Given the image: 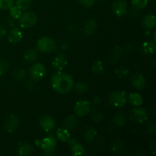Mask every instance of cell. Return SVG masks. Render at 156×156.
<instances>
[{
	"mask_svg": "<svg viewBox=\"0 0 156 156\" xmlns=\"http://www.w3.org/2000/svg\"><path fill=\"white\" fill-rule=\"evenodd\" d=\"M73 88H74L76 92L80 94H85L88 91V85H87V83L84 82H79L76 84L74 83Z\"/></svg>",
	"mask_w": 156,
	"mask_h": 156,
	"instance_id": "484cf974",
	"label": "cell"
},
{
	"mask_svg": "<svg viewBox=\"0 0 156 156\" xmlns=\"http://www.w3.org/2000/svg\"><path fill=\"white\" fill-rule=\"evenodd\" d=\"M129 74V69L126 67H119L117 69L115 70V75L117 78H120V79H122V78H124L125 76H126Z\"/></svg>",
	"mask_w": 156,
	"mask_h": 156,
	"instance_id": "d6a6232c",
	"label": "cell"
},
{
	"mask_svg": "<svg viewBox=\"0 0 156 156\" xmlns=\"http://www.w3.org/2000/svg\"><path fill=\"white\" fill-rule=\"evenodd\" d=\"M155 142L152 141L150 143V149L152 151V154L155 155Z\"/></svg>",
	"mask_w": 156,
	"mask_h": 156,
	"instance_id": "7bdbcfd3",
	"label": "cell"
},
{
	"mask_svg": "<svg viewBox=\"0 0 156 156\" xmlns=\"http://www.w3.org/2000/svg\"><path fill=\"white\" fill-rule=\"evenodd\" d=\"M74 112L79 117H85L91 112V104L85 100H79L75 104Z\"/></svg>",
	"mask_w": 156,
	"mask_h": 156,
	"instance_id": "ba28073f",
	"label": "cell"
},
{
	"mask_svg": "<svg viewBox=\"0 0 156 156\" xmlns=\"http://www.w3.org/2000/svg\"><path fill=\"white\" fill-rule=\"evenodd\" d=\"M39 124L45 132L49 133L56 127V122L53 117L50 115H43L39 119Z\"/></svg>",
	"mask_w": 156,
	"mask_h": 156,
	"instance_id": "30bf717a",
	"label": "cell"
},
{
	"mask_svg": "<svg viewBox=\"0 0 156 156\" xmlns=\"http://www.w3.org/2000/svg\"><path fill=\"white\" fill-rule=\"evenodd\" d=\"M34 82L33 80L27 81L26 82V88H27V90H32L34 88Z\"/></svg>",
	"mask_w": 156,
	"mask_h": 156,
	"instance_id": "60d3db41",
	"label": "cell"
},
{
	"mask_svg": "<svg viewBox=\"0 0 156 156\" xmlns=\"http://www.w3.org/2000/svg\"><path fill=\"white\" fill-rule=\"evenodd\" d=\"M23 37L22 32L18 27H12L8 33V40L12 44H17Z\"/></svg>",
	"mask_w": 156,
	"mask_h": 156,
	"instance_id": "9a60e30c",
	"label": "cell"
},
{
	"mask_svg": "<svg viewBox=\"0 0 156 156\" xmlns=\"http://www.w3.org/2000/svg\"><path fill=\"white\" fill-rule=\"evenodd\" d=\"M97 29V22L93 18L87 20L82 28V32L85 36H91L94 34Z\"/></svg>",
	"mask_w": 156,
	"mask_h": 156,
	"instance_id": "5bb4252c",
	"label": "cell"
},
{
	"mask_svg": "<svg viewBox=\"0 0 156 156\" xmlns=\"http://www.w3.org/2000/svg\"><path fill=\"white\" fill-rule=\"evenodd\" d=\"M129 104L133 107H140L143 103V98L139 93L133 92L129 94L128 98Z\"/></svg>",
	"mask_w": 156,
	"mask_h": 156,
	"instance_id": "7402d4cb",
	"label": "cell"
},
{
	"mask_svg": "<svg viewBox=\"0 0 156 156\" xmlns=\"http://www.w3.org/2000/svg\"><path fill=\"white\" fill-rule=\"evenodd\" d=\"M70 148H71L72 154L75 156L82 155L85 153V148L83 147V146H82V145L79 143H76V144L73 145V146H70Z\"/></svg>",
	"mask_w": 156,
	"mask_h": 156,
	"instance_id": "f1b7e54d",
	"label": "cell"
},
{
	"mask_svg": "<svg viewBox=\"0 0 156 156\" xmlns=\"http://www.w3.org/2000/svg\"><path fill=\"white\" fill-rule=\"evenodd\" d=\"M16 5H18L22 11H25L30 7V0H15Z\"/></svg>",
	"mask_w": 156,
	"mask_h": 156,
	"instance_id": "e575fe53",
	"label": "cell"
},
{
	"mask_svg": "<svg viewBox=\"0 0 156 156\" xmlns=\"http://www.w3.org/2000/svg\"><path fill=\"white\" fill-rule=\"evenodd\" d=\"M68 63L67 57L64 53H59L55 56L52 62V66L56 72H62Z\"/></svg>",
	"mask_w": 156,
	"mask_h": 156,
	"instance_id": "7c38bea8",
	"label": "cell"
},
{
	"mask_svg": "<svg viewBox=\"0 0 156 156\" xmlns=\"http://www.w3.org/2000/svg\"><path fill=\"white\" fill-rule=\"evenodd\" d=\"M109 103L115 108H121L126 105L127 98L126 93L123 91H112L108 95Z\"/></svg>",
	"mask_w": 156,
	"mask_h": 156,
	"instance_id": "3957f363",
	"label": "cell"
},
{
	"mask_svg": "<svg viewBox=\"0 0 156 156\" xmlns=\"http://www.w3.org/2000/svg\"><path fill=\"white\" fill-rule=\"evenodd\" d=\"M92 103L94 105H99L102 103V99L99 96H94L92 98Z\"/></svg>",
	"mask_w": 156,
	"mask_h": 156,
	"instance_id": "ab89813d",
	"label": "cell"
},
{
	"mask_svg": "<svg viewBox=\"0 0 156 156\" xmlns=\"http://www.w3.org/2000/svg\"><path fill=\"white\" fill-rule=\"evenodd\" d=\"M19 123V118L15 114H11L6 118L5 121L4 128L6 132L12 133L18 129Z\"/></svg>",
	"mask_w": 156,
	"mask_h": 156,
	"instance_id": "8fae6325",
	"label": "cell"
},
{
	"mask_svg": "<svg viewBox=\"0 0 156 156\" xmlns=\"http://www.w3.org/2000/svg\"><path fill=\"white\" fill-rule=\"evenodd\" d=\"M36 146L43 150L44 155H54L56 147V139L53 135H50L41 140H37L35 141Z\"/></svg>",
	"mask_w": 156,
	"mask_h": 156,
	"instance_id": "7a4b0ae2",
	"label": "cell"
},
{
	"mask_svg": "<svg viewBox=\"0 0 156 156\" xmlns=\"http://www.w3.org/2000/svg\"><path fill=\"white\" fill-rule=\"evenodd\" d=\"M56 139L58 140H59L60 142L62 143H67L69 141V140L71 137V135L69 133V131L68 129H65L64 127L59 128V129L56 130Z\"/></svg>",
	"mask_w": 156,
	"mask_h": 156,
	"instance_id": "603a6c76",
	"label": "cell"
},
{
	"mask_svg": "<svg viewBox=\"0 0 156 156\" xmlns=\"http://www.w3.org/2000/svg\"><path fill=\"white\" fill-rule=\"evenodd\" d=\"M39 56V53H38V50H36L34 48H30L29 50H27L25 52L24 55V59L26 62H34L35 60H37Z\"/></svg>",
	"mask_w": 156,
	"mask_h": 156,
	"instance_id": "cb8c5ba5",
	"label": "cell"
},
{
	"mask_svg": "<svg viewBox=\"0 0 156 156\" xmlns=\"http://www.w3.org/2000/svg\"><path fill=\"white\" fill-rule=\"evenodd\" d=\"M17 152L19 155H30L34 152V148L30 143H21L18 145L17 148Z\"/></svg>",
	"mask_w": 156,
	"mask_h": 156,
	"instance_id": "e0dca14e",
	"label": "cell"
},
{
	"mask_svg": "<svg viewBox=\"0 0 156 156\" xmlns=\"http://www.w3.org/2000/svg\"><path fill=\"white\" fill-rule=\"evenodd\" d=\"M130 119L131 120L136 122V123H143L147 121L149 119V114L146 109L136 107L131 111Z\"/></svg>",
	"mask_w": 156,
	"mask_h": 156,
	"instance_id": "52a82bcc",
	"label": "cell"
},
{
	"mask_svg": "<svg viewBox=\"0 0 156 156\" xmlns=\"http://www.w3.org/2000/svg\"><path fill=\"white\" fill-rule=\"evenodd\" d=\"M97 136V130L92 126H88L84 129L83 136L87 142H91L95 139Z\"/></svg>",
	"mask_w": 156,
	"mask_h": 156,
	"instance_id": "d4e9b609",
	"label": "cell"
},
{
	"mask_svg": "<svg viewBox=\"0 0 156 156\" xmlns=\"http://www.w3.org/2000/svg\"><path fill=\"white\" fill-rule=\"evenodd\" d=\"M50 83L56 92L59 94H66L73 89L74 80L70 75L57 72L52 76Z\"/></svg>",
	"mask_w": 156,
	"mask_h": 156,
	"instance_id": "6da1fadb",
	"label": "cell"
},
{
	"mask_svg": "<svg viewBox=\"0 0 156 156\" xmlns=\"http://www.w3.org/2000/svg\"><path fill=\"white\" fill-rule=\"evenodd\" d=\"M142 24H143V27L146 30H152V29L155 28L156 26L155 16L154 15H152V14L146 15L143 18V21H142Z\"/></svg>",
	"mask_w": 156,
	"mask_h": 156,
	"instance_id": "2e32d148",
	"label": "cell"
},
{
	"mask_svg": "<svg viewBox=\"0 0 156 156\" xmlns=\"http://www.w3.org/2000/svg\"><path fill=\"white\" fill-rule=\"evenodd\" d=\"M131 5L136 10H141L146 7L148 0H131Z\"/></svg>",
	"mask_w": 156,
	"mask_h": 156,
	"instance_id": "f546056e",
	"label": "cell"
},
{
	"mask_svg": "<svg viewBox=\"0 0 156 156\" xmlns=\"http://www.w3.org/2000/svg\"><path fill=\"white\" fill-rule=\"evenodd\" d=\"M123 53V50L119 46H116L114 48H113L112 51L111 52L109 56V62L111 63H115L119 59L121 58L122 55Z\"/></svg>",
	"mask_w": 156,
	"mask_h": 156,
	"instance_id": "d6986e66",
	"label": "cell"
},
{
	"mask_svg": "<svg viewBox=\"0 0 156 156\" xmlns=\"http://www.w3.org/2000/svg\"><path fill=\"white\" fill-rule=\"evenodd\" d=\"M18 20L20 27L21 28L27 29L34 26L37 21V17L36 14L34 12H28L22 14Z\"/></svg>",
	"mask_w": 156,
	"mask_h": 156,
	"instance_id": "5b68a950",
	"label": "cell"
},
{
	"mask_svg": "<svg viewBox=\"0 0 156 156\" xmlns=\"http://www.w3.org/2000/svg\"><path fill=\"white\" fill-rule=\"evenodd\" d=\"M5 34H6L5 29L4 28V27H2V26L0 25V39H1V38H2L5 35Z\"/></svg>",
	"mask_w": 156,
	"mask_h": 156,
	"instance_id": "b9f144b4",
	"label": "cell"
},
{
	"mask_svg": "<svg viewBox=\"0 0 156 156\" xmlns=\"http://www.w3.org/2000/svg\"><path fill=\"white\" fill-rule=\"evenodd\" d=\"M91 118L93 121L95 123H101L104 119V115L101 111L98 109H94L91 113Z\"/></svg>",
	"mask_w": 156,
	"mask_h": 156,
	"instance_id": "4dcf8cb0",
	"label": "cell"
},
{
	"mask_svg": "<svg viewBox=\"0 0 156 156\" xmlns=\"http://www.w3.org/2000/svg\"><path fill=\"white\" fill-rule=\"evenodd\" d=\"M9 10L10 16L12 17V18H14V19L18 20L23 14V11L21 10L18 5H12Z\"/></svg>",
	"mask_w": 156,
	"mask_h": 156,
	"instance_id": "83f0119b",
	"label": "cell"
},
{
	"mask_svg": "<svg viewBox=\"0 0 156 156\" xmlns=\"http://www.w3.org/2000/svg\"><path fill=\"white\" fill-rule=\"evenodd\" d=\"M91 70L94 74L101 75L105 71V66L103 65V62L101 60H97L92 64L91 66Z\"/></svg>",
	"mask_w": 156,
	"mask_h": 156,
	"instance_id": "4316f807",
	"label": "cell"
},
{
	"mask_svg": "<svg viewBox=\"0 0 156 156\" xmlns=\"http://www.w3.org/2000/svg\"><path fill=\"white\" fill-rule=\"evenodd\" d=\"M147 131L151 134H155L156 132V126L154 123H151L148 125Z\"/></svg>",
	"mask_w": 156,
	"mask_h": 156,
	"instance_id": "f35d334b",
	"label": "cell"
},
{
	"mask_svg": "<svg viewBox=\"0 0 156 156\" xmlns=\"http://www.w3.org/2000/svg\"><path fill=\"white\" fill-rule=\"evenodd\" d=\"M131 84L135 88L141 90L146 86L147 81L143 75L137 73V74L133 76L132 79H131Z\"/></svg>",
	"mask_w": 156,
	"mask_h": 156,
	"instance_id": "4fadbf2b",
	"label": "cell"
},
{
	"mask_svg": "<svg viewBox=\"0 0 156 156\" xmlns=\"http://www.w3.org/2000/svg\"><path fill=\"white\" fill-rule=\"evenodd\" d=\"M79 124V120L76 117L73 115L68 116L63 121V127L69 130L76 129Z\"/></svg>",
	"mask_w": 156,
	"mask_h": 156,
	"instance_id": "ac0fdd59",
	"label": "cell"
},
{
	"mask_svg": "<svg viewBox=\"0 0 156 156\" xmlns=\"http://www.w3.org/2000/svg\"><path fill=\"white\" fill-rule=\"evenodd\" d=\"M68 46H69L68 43H67L66 41H64L61 44V49H62V50H66V49L68 48Z\"/></svg>",
	"mask_w": 156,
	"mask_h": 156,
	"instance_id": "ee69618b",
	"label": "cell"
},
{
	"mask_svg": "<svg viewBox=\"0 0 156 156\" xmlns=\"http://www.w3.org/2000/svg\"><path fill=\"white\" fill-rule=\"evenodd\" d=\"M142 50L146 55H153L156 51L155 41H149L143 43L142 45Z\"/></svg>",
	"mask_w": 156,
	"mask_h": 156,
	"instance_id": "ffe728a7",
	"label": "cell"
},
{
	"mask_svg": "<svg viewBox=\"0 0 156 156\" xmlns=\"http://www.w3.org/2000/svg\"><path fill=\"white\" fill-rule=\"evenodd\" d=\"M38 51L44 53H49L53 52L56 49V44L55 41L49 37H43L37 42Z\"/></svg>",
	"mask_w": 156,
	"mask_h": 156,
	"instance_id": "277c9868",
	"label": "cell"
},
{
	"mask_svg": "<svg viewBox=\"0 0 156 156\" xmlns=\"http://www.w3.org/2000/svg\"><path fill=\"white\" fill-rule=\"evenodd\" d=\"M26 76V72L25 70L23 69H18L15 70L13 72V77L15 78L16 80L21 81L24 80V78Z\"/></svg>",
	"mask_w": 156,
	"mask_h": 156,
	"instance_id": "1f68e13d",
	"label": "cell"
},
{
	"mask_svg": "<svg viewBox=\"0 0 156 156\" xmlns=\"http://www.w3.org/2000/svg\"><path fill=\"white\" fill-rule=\"evenodd\" d=\"M46 75V68L42 63L37 62L31 66L30 69V77L34 82L41 80Z\"/></svg>",
	"mask_w": 156,
	"mask_h": 156,
	"instance_id": "8992f818",
	"label": "cell"
},
{
	"mask_svg": "<svg viewBox=\"0 0 156 156\" xmlns=\"http://www.w3.org/2000/svg\"><path fill=\"white\" fill-rule=\"evenodd\" d=\"M15 0H0V9L9 10L14 4Z\"/></svg>",
	"mask_w": 156,
	"mask_h": 156,
	"instance_id": "836d02e7",
	"label": "cell"
},
{
	"mask_svg": "<svg viewBox=\"0 0 156 156\" xmlns=\"http://www.w3.org/2000/svg\"><path fill=\"white\" fill-rule=\"evenodd\" d=\"M79 2L85 7H91L95 3V0H79Z\"/></svg>",
	"mask_w": 156,
	"mask_h": 156,
	"instance_id": "74e56055",
	"label": "cell"
},
{
	"mask_svg": "<svg viewBox=\"0 0 156 156\" xmlns=\"http://www.w3.org/2000/svg\"><path fill=\"white\" fill-rule=\"evenodd\" d=\"M113 122H114V125L117 126V127H123L127 123L126 114L124 112L117 113L115 115V117H114Z\"/></svg>",
	"mask_w": 156,
	"mask_h": 156,
	"instance_id": "44dd1931",
	"label": "cell"
},
{
	"mask_svg": "<svg viewBox=\"0 0 156 156\" xmlns=\"http://www.w3.org/2000/svg\"><path fill=\"white\" fill-rule=\"evenodd\" d=\"M111 9L116 16H124L127 12V2L126 0H114L111 5Z\"/></svg>",
	"mask_w": 156,
	"mask_h": 156,
	"instance_id": "9c48e42d",
	"label": "cell"
},
{
	"mask_svg": "<svg viewBox=\"0 0 156 156\" xmlns=\"http://www.w3.org/2000/svg\"><path fill=\"white\" fill-rule=\"evenodd\" d=\"M123 147V143L121 140H115L111 145V149L113 152H120Z\"/></svg>",
	"mask_w": 156,
	"mask_h": 156,
	"instance_id": "d590c367",
	"label": "cell"
},
{
	"mask_svg": "<svg viewBox=\"0 0 156 156\" xmlns=\"http://www.w3.org/2000/svg\"><path fill=\"white\" fill-rule=\"evenodd\" d=\"M9 68V63L5 60H0V76L4 74Z\"/></svg>",
	"mask_w": 156,
	"mask_h": 156,
	"instance_id": "8d00e7d4",
	"label": "cell"
}]
</instances>
